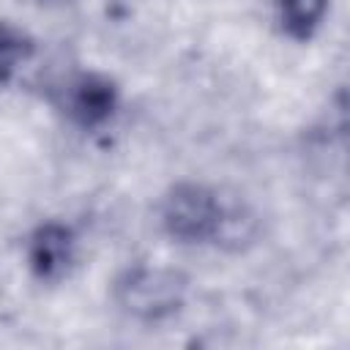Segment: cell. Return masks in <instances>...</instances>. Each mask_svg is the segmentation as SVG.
<instances>
[{"label":"cell","mask_w":350,"mask_h":350,"mask_svg":"<svg viewBox=\"0 0 350 350\" xmlns=\"http://www.w3.org/2000/svg\"><path fill=\"white\" fill-rule=\"evenodd\" d=\"M189 298V276L175 265L134 262L112 282V304L134 323L156 325L175 317Z\"/></svg>","instance_id":"7a4b0ae2"},{"label":"cell","mask_w":350,"mask_h":350,"mask_svg":"<svg viewBox=\"0 0 350 350\" xmlns=\"http://www.w3.org/2000/svg\"><path fill=\"white\" fill-rule=\"evenodd\" d=\"M33 38H27V33L14 27L11 22L0 19V85H8L19 74V68L33 60Z\"/></svg>","instance_id":"8992f818"},{"label":"cell","mask_w":350,"mask_h":350,"mask_svg":"<svg viewBox=\"0 0 350 350\" xmlns=\"http://www.w3.org/2000/svg\"><path fill=\"white\" fill-rule=\"evenodd\" d=\"M159 227L180 246L243 252L260 235V219L241 197L200 180H178L159 200Z\"/></svg>","instance_id":"6da1fadb"},{"label":"cell","mask_w":350,"mask_h":350,"mask_svg":"<svg viewBox=\"0 0 350 350\" xmlns=\"http://www.w3.org/2000/svg\"><path fill=\"white\" fill-rule=\"evenodd\" d=\"M57 107L79 129H101L120 107V88L101 71H77L57 88Z\"/></svg>","instance_id":"3957f363"},{"label":"cell","mask_w":350,"mask_h":350,"mask_svg":"<svg viewBox=\"0 0 350 350\" xmlns=\"http://www.w3.org/2000/svg\"><path fill=\"white\" fill-rule=\"evenodd\" d=\"M25 260H27L30 273L44 284H55L66 279L77 260L74 230L57 219H46L36 224L25 241Z\"/></svg>","instance_id":"277c9868"},{"label":"cell","mask_w":350,"mask_h":350,"mask_svg":"<svg viewBox=\"0 0 350 350\" xmlns=\"http://www.w3.org/2000/svg\"><path fill=\"white\" fill-rule=\"evenodd\" d=\"M279 30L290 41H312L325 22L331 0H271Z\"/></svg>","instance_id":"5b68a950"}]
</instances>
